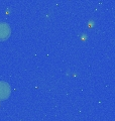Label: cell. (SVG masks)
<instances>
[{"label":"cell","instance_id":"cell-1","mask_svg":"<svg viewBox=\"0 0 115 121\" xmlns=\"http://www.w3.org/2000/svg\"><path fill=\"white\" fill-rule=\"evenodd\" d=\"M11 94L10 85L7 82L0 81V101L8 99Z\"/></svg>","mask_w":115,"mask_h":121},{"label":"cell","instance_id":"cell-2","mask_svg":"<svg viewBox=\"0 0 115 121\" xmlns=\"http://www.w3.org/2000/svg\"><path fill=\"white\" fill-rule=\"evenodd\" d=\"M11 35V28L6 22H0V40L7 39Z\"/></svg>","mask_w":115,"mask_h":121}]
</instances>
